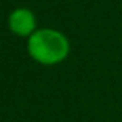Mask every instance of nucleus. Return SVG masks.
Returning a JSON list of instances; mask_svg holds the SVG:
<instances>
[{
    "instance_id": "f257e3e1",
    "label": "nucleus",
    "mask_w": 122,
    "mask_h": 122,
    "mask_svg": "<svg viewBox=\"0 0 122 122\" xmlns=\"http://www.w3.org/2000/svg\"><path fill=\"white\" fill-rule=\"evenodd\" d=\"M26 53L37 65L57 66L70 57L71 42L57 28L39 26V30L26 39Z\"/></svg>"
},
{
    "instance_id": "f03ea898",
    "label": "nucleus",
    "mask_w": 122,
    "mask_h": 122,
    "mask_svg": "<svg viewBox=\"0 0 122 122\" xmlns=\"http://www.w3.org/2000/svg\"><path fill=\"white\" fill-rule=\"evenodd\" d=\"M6 26L9 33L15 37L26 40L30 36H33L39 30V20H37L36 12L26 6H17L11 9L6 19Z\"/></svg>"
},
{
    "instance_id": "7ed1b4c3",
    "label": "nucleus",
    "mask_w": 122,
    "mask_h": 122,
    "mask_svg": "<svg viewBox=\"0 0 122 122\" xmlns=\"http://www.w3.org/2000/svg\"><path fill=\"white\" fill-rule=\"evenodd\" d=\"M0 48H2V40H0Z\"/></svg>"
}]
</instances>
